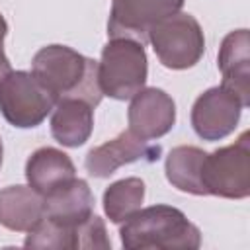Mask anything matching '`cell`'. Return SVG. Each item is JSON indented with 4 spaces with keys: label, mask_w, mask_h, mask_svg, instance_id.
<instances>
[{
    "label": "cell",
    "mask_w": 250,
    "mask_h": 250,
    "mask_svg": "<svg viewBox=\"0 0 250 250\" xmlns=\"http://www.w3.org/2000/svg\"><path fill=\"white\" fill-rule=\"evenodd\" d=\"M31 72L57 98H80L98 105L104 98L98 80V61L66 45H47L31 61Z\"/></svg>",
    "instance_id": "6da1fadb"
},
{
    "label": "cell",
    "mask_w": 250,
    "mask_h": 250,
    "mask_svg": "<svg viewBox=\"0 0 250 250\" xmlns=\"http://www.w3.org/2000/svg\"><path fill=\"white\" fill-rule=\"evenodd\" d=\"M127 250H195L201 246L199 229L172 205H150L135 211L119 229Z\"/></svg>",
    "instance_id": "7a4b0ae2"
},
{
    "label": "cell",
    "mask_w": 250,
    "mask_h": 250,
    "mask_svg": "<svg viewBox=\"0 0 250 250\" xmlns=\"http://www.w3.org/2000/svg\"><path fill=\"white\" fill-rule=\"evenodd\" d=\"M148 59L145 45L129 37H109L98 62V80L104 96L131 100L145 88Z\"/></svg>",
    "instance_id": "3957f363"
},
{
    "label": "cell",
    "mask_w": 250,
    "mask_h": 250,
    "mask_svg": "<svg viewBox=\"0 0 250 250\" xmlns=\"http://www.w3.org/2000/svg\"><path fill=\"white\" fill-rule=\"evenodd\" d=\"M57 98L27 70H10L0 82V113L18 129L41 125L53 111Z\"/></svg>",
    "instance_id": "277c9868"
},
{
    "label": "cell",
    "mask_w": 250,
    "mask_h": 250,
    "mask_svg": "<svg viewBox=\"0 0 250 250\" xmlns=\"http://www.w3.org/2000/svg\"><path fill=\"white\" fill-rule=\"evenodd\" d=\"M150 41L162 66L186 70L199 62L205 53V37L199 21L186 12L172 14L148 29Z\"/></svg>",
    "instance_id": "5b68a950"
},
{
    "label": "cell",
    "mask_w": 250,
    "mask_h": 250,
    "mask_svg": "<svg viewBox=\"0 0 250 250\" xmlns=\"http://www.w3.org/2000/svg\"><path fill=\"white\" fill-rule=\"evenodd\" d=\"M201 182L207 195L225 199L250 195V131H244L232 145L207 152Z\"/></svg>",
    "instance_id": "8992f818"
},
{
    "label": "cell",
    "mask_w": 250,
    "mask_h": 250,
    "mask_svg": "<svg viewBox=\"0 0 250 250\" xmlns=\"http://www.w3.org/2000/svg\"><path fill=\"white\" fill-rule=\"evenodd\" d=\"M244 105L229 88L213 86L197 96L191 107V127L203 141H221L229 137L242 113Z\"/></svg>",
    "instance_id": "52a82bcc"
},
{
    "label": "cell",
    "mask_w": 250,
    "mask_h": 250,
    "mask_svg": "<svg viewBox=\"0 0 250 250\" xmlns=\"http://www.w3.org/2000/svg\"><path fill=\"white\" fill-rule=\"evenodd\" d=\"M186 0H111L107 20L109 37H129L146 43L148 29L160 20L178 14Z\"/></svg>",
    "instance_id": "ba28073f"
},
{
    "label": "cell",
    "mask_w": 250,
    "mask_h": 250,
    "mask_svg": "<svg viewBox=\"0 0 250 250\" xmlns=\"http://www.w3.org/2000/svg\"><path fill=\"white\" fill-rule=\"evenodd\" d=\"M162 156L160 145H150L145 139H139L129 129L119 133L115 139L94 146L84 160V166L94 178H109L117 168L131 162H156Z\"/></svg>",
    "instance_id": "9c48e42d"
},
{
    "label": "cell",
    "mask_w": 250,
    "mask_h": 250,
    "mask_svg": "<svg viewBox=\"0 0 250 250\" xmlns=\"http://www.w3.org/2000/svg\"><path fill=\"white\" fill-rule=\"evenodd\" d=\"M127 119L129 131L139 139H160L176 123V104L160 88H143L131 98Z\"/></svg>",
    "instance_id": "30bf717a"
},
{
    "label": "cell",
    "mask_w": 250,
    "mask_h": 250,
    "mask_svg": "<svg viewBox=\"0 0 250 250\" xmlns=\"http://www.w3.org/2000/svg\"><path fill=\"white\" fill-rule=\"evenodd\" d=\"M223 86L238 96L244 107L250 105V37L248 29H236L225 35L219 57Z\"/></svg>",
    "instance_id": "8fae6325"
},
{
    "label": "cell",
    "mask_w": 250,
    "mask_h": 250,
    "mask_svg": "<svg viewBox=\"0 0 250 250\" xmlns=\"http://www.w3.org/2000/svg\"><path fill=\"white\" fill-rule=\"evenodd\" d=\"M76 178L70 156L55 146L37 148L25 162V180L43 197Z\"/></svg>",
    "instance_id": "7c38bea8"
},
{
    "label": "cell",
    "mask_w": 250,
    "mask_h": 250,
    "mask_svg": "<svg viewBox=\"0 0 250 250\" xmlns=\"http://www.w3.org/2000/svg\"><path fill=\"white\" fill-rule=\"evenodd\" d=\"M43 217L62 227H76L94 213V193L86 180L74 178L43 197Z\"/></svg>",
    "instance_id": "4fadbf2b"
},
{
    "label": "cell",
    "mask_w": 250,
    "mask_h": 250,
    "mask_svg": "<svg viewBox=\"0 0 250 250\" xmlns=\"http://www.w3.org/2000/svg\"><path fill=\"white\" fill-rule=\"evenodd\" d=\"M94 129V105L80 98H61L51 115V135L68 148L82 146Z\"/></svg>",
    "instance_id": "5bb4252c"
},
{
    "label": "cell",
    "mask_w": 250,
    "mask_h": 250,
    "mask_svg": "<svg viewBox=\"0 0 250 250\" xmlns=\"http://www.w3.org/2000/svg\"><path fill=\"white\" fill-rule=\"evenodd\" d=\"M45 213L43 195L31 186H8L0 189V225L14 232H29Z\"/></svg>",
    "instance_id": "9a60e30c"
},
{
    "label": "cell",
    "mask_w": 250,
    "mask_h": 250,
    "mask_svg": "<svg viewBox=\"0 0 250 250\" xmlns=\"http://www.w3.org/2000/svg\"><path fill=\"white\" fill-rule=\"evenodd\" d=\"M207 152L199 146L191 145H180L174 146L164 164L166 180L180 191L191 193V195H207L203 182H201V170H203V160Z\"/></svg>",
    "instance_id": "2e32d148"
},
{
    "label": "cell",
    "mask_w": 250,
    "mask_h": 250,
    "mask_svg": "<svg viewBox=\"0 0 250 250\" xmlns=\"http://www.w3.org/2000/svg\"><path fill=\"white\" fill-rule=\"evenodd\" d=\"M145 182L141 178H123L109 184L104 191V213L113 225H121L145 201Z\"/></svg>",
    "instance_id": "e0dca14e"
},
{
    "label": "cell",
    "mask_w": 250,
    "mask_h": 250,
    "mask_svg": "<svg viewBox=\"0 0 250 250\" xmlns=\"http://www.w3.org/2000/svg\"><path fill=\"white\" fill-rule=\"evenodd\" d=\"M74 248H100V250L111 248L105 223L102 221V217L92 213L86 221L74 227Z\"/></svg>",
    "instance_id": "ac0fdd59"
},
{
    "label": "cell",
    "mask_w": 250,
    "mask_h": 250,
    "mask_svg": "<svg viewBox=\"0 0 250 250\" xmlns=\"http://www.w3.org/2000/svg\"><path fill=\"white\" fill-rule=\"evenodd\" d=\"M12 70V66H10V61H8V57H6V53H4V47H0V82H2V78L8 74Z\"/></svg>",
    "instance_id": "d6986e66"
},
{
    "label": "cell",
    "mask_w": 250,
    "mask_h": 250,
    "mask_svg": "<svg viewBox=\"0 0 250 250\" xmlns=\"http://www.w3.org/2000/svg\"><path fill=\"white\" fill-rule=\"evenodd\" d=\"M8 35V23L4 20V16L0 14V47H4V39Z\"/></svg>",
    "instance_id": "ffe728a7"
},
{
    "label": "cell",
    "mask_w": 250,
    "mask_h": 250,
    "mask_svg": "<svg viewBox=\"0 0 250 250\" xmlns=\"http://www.w3.org/2000/svg\"><path fill=\"white\" fill-rule=\"evenodd\" d=\"M2 154H4V148H2V139H0V166H2Z\"/></svg>",
    "instance_id": "44dd1931"
}]
</instances>
